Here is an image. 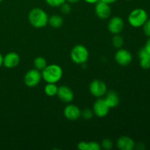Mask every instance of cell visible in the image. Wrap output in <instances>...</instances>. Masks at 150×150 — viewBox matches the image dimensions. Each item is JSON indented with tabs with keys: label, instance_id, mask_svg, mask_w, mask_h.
Listing matches in <instances>:
<instances>
[{
	"label": "cell",
	"instance_id": "15",
	"mask_svg": "<svg viewBox=\"0 0 150 150\" xmlns=\"http://www.w3.org/2000/svg\"><path fill=\"white\" fill-rule=\"evenodd\" d=\"M105 95V98H104V100H105V103H106L107 105H108L110 108L117 107L119 105V103H120V96L115 91L110 90L108 92L107 91L106 94Z\"/></svg>",
	"mask_w": 150,
	"mask_h": 150
},
{
	"label": "cell",
	"instance_id": "1",
	"mask_svg": "<svg viewBox=\"0 0 150 150\" xmlns=\"http://www.w3.org/2000/svg\"><path fill=\"white\" fill-rule=\"evenodd\" d=\"M28 20L33 27L42 29L45 27L48 22V16L46 12L40 7H35L29 11Z\"/></svg>",
	"mask_w": 150,
	"mask_h": 150
},
{
	"label": "cell",
	"instance_id": "33",
	"mask_svg": "<svg viewBox=\"0 0 150 150\" xmlns=\"http://www.w3.org/2000/svg\"><path fill=\"white\" fill-rule=\"evenodd\" d=\"M126 1H130V0H126Z\"/></svg>",
	"mask_w": 150,
	"mask_h": 150
},
{
	"label": "cell",
	"instance_id": "11",
	"mask_svg": "<svg viewBox=\"0 0 150 150\" xmlns=\"http://www.w3.org/2000/svg\"><path fill=\"white\" fill-rule=\"evenodd\" d=\"M57 95L60 100L66 103L72 102L74 99V93L73 90L69 86H65V85H62L59 86Z\"/></svg>",
	"mask_w": 150,
	"mask_h": 150
},
{
	"label": "cell",
	"instance_id": "8",
	"mask_svg": "<svg viewBox=\"0 0 150 150\" xmlns=\"http://www.w3.org/2000/svg\"><path fill=\"white\" fill-rule=\"evenodd\" d=\"M114 59L118 64L121 66L129 65L133 61L131 53L124 48H119L114 55Z\"/></svg>",
	"mask_w": 150,
	"mask_h": 150
},
{
	"label": "cell",
	"instance_id": "21",
	"mask_svg": "<svg viewBox=\"0 0 150 150\" xmlns=\"http://www.w3.org/2000/svg\"><path fill=\"white\" fill-rule=\"evenodd\" d=\"M114 36L113 37L112 40V45L114 48H121L122 47L123 44H124V39H123L122 37L118 34V35H114Z\"/></svg>",
	"mask_w": 150,
	"mask_h": 150
},
{
	"label": "cell",
	"instance_id": "30",
	"mask_svg": "<svg viewBox=\"0 0 150 150\" xmlns=\"http://www.w3.org/2000/svg\"><path fill=\"white\" fill-rule=\"evenodd\" d=\"M79 1H80V0H66V1H67V2L70 3V4H75V3L79 2Z\"/></svg>",
	"mask_w": 150,
	"mask_h": 150
},
{
	"label": "cell",
	"instance_id": "14",
	"mask_svg": "<svg viewBox=\"0 0 150 150\" xmlns=\"http://www.w3.org/2000/svg\"><path fill=\"white\" fill-rule=\"evenodd\" d=\"M117 146L120 150H133L136 148V143L132 138L123 136L117 139Z\"/></svg>",
	"mask_w": 150,
	"mask_h": 150
},
{
	"label": "cell",
	"instance_id": "17",
	"mask_svg": "<svg viewBox=\"0 0 150 150\" xmlns=\"http://www.w3.org/2000/svg\"><path fill=\"white\" fill-rule=\"evenodd\" d=\"M78 149L80 150H100V144L96 142H81L78 144Z\"/></svg>",
	"mask_w": 150,
	"mask_h": 150
},
{
	"label": "cell",
	"instance_id": "19",
	"mask_svg": "<svg viewBox=\"0 0 150 150\" xmlns=\"http://www.w3.org/2000/svg\"><path fill=\"white\" fill-rule=\"evenodd\" d=\"M57 90H58V86L56 83H47V84L44 87V92L45 95L49 97H54L57 95Z\"/></svg>",
	"mask_w": 150,
	"mask_h": 150
},
{
	"label": "cell",
	"instance_id": "27",
	"mask_svg": "<svg viewBox=\"0 0 150 150\" xmlns=\"http://www.w3.org/2000/svg\"><path fill=\"white\" fill-rule=\"evenodd\" d=\"M144 48L150 54V38L147 40V41L146 42V44H145V45H144Z\"/></svg>",
	"mask_w": 150,
	"mask_h": 150
},
{
	"label": "cell",
	"instance_id": "12",
	"mask_svg": "<svg viewBox=\"0 0 150 150\" xmlns=\"http://www.w3.org/2000/svg\"><path fill=\"white\" fill-rule=\"evenodd\" d=\"M20 63V56L16 52H9L3 56V65L6 68L12 69L17 67Z\"/></svg>",
	"mask_w": 150,
	"mask_h": 150
},
{
	"label": "cell",
	"instance_id": "6",
	"mask_svg": "<svg viewBox=\"0 0 150 150\" xmlns=\"http://www.w3.org/2000/svg\"><path fill=\"white\" fill-rule=\"evenodd\" d=\"M89 92L95 98H102L106 94L107 86L103 81L95 79L89 84Z\"/></svg>",
	"mask_w": 150,
	"mask_h": 150
},
{
	"label": "cell",
	"instance_id": "9",
	"mask_svg": "<svg viewBox=\"0 0 150 150\" xmlns=\"http://www.w3.org/2000/svg\"><path fill=\"white\" fill-rule=\"evenodd\" d=\"M125 27V22L119 16L112 17L108 23V29L113 35H118L122 32Z\"/></svg>",
	"mask_w": 150,
	"mask_h": 150
},
{
	"label": "cell",
	"instance_id": "25",
	"mask_svg": "<svg viewBox=\"0 0 150 150\" xmlns=\"http://www.w3.org/2000/svg\"><path fill=\"white\" fill-rule=\"evenodd\" d=\"M59 7L61 13L64 15L69 14L70 13V11H71V6H70V3H68L67 1H65L64 3H63Z\"/></svg>",
	"mask_w": 150,
	"mask_h": 150
},
{
	"label": "cell",
	"instance_id": "22",
	"mask_svg": "<svg viewBox=\"0 0 150 150\" xmlns=\"http://www.w3.org/2000/svg\"><path fill=\"white\" fill-rule=\"evenodd\" d=\"M101 149H104L105 150H110L113 147V142L111 139H105L102 141L100 144Z\"/></svg>",
	"mask_w": 150,
	"mask_h": 150
},
{
	"label": "cell",
	"instance_id": "29",
	"mask_svg": "<svg viewBox=\"0 0 150 150\" xmlns=\"http://www.w3.org/2000/svg\"><path fill=\"white\" fill-rule=\"evenodd\" d=\"M100 1H104V2L107 3V4H113V3L116 2V1H117V0H100Z\"/></svg>",
	"mask_w": 150,
	"mask_h": 150
},
{
	"label": "cell",
	"instance_id": "32",
	"mask_svg": "<svg viewBox=\"0 0 150 150\" xmlns=\"http://www.w3.org/2000/svg\"><path fill=\"white\" fill-rule=\"evenodd\" d=\"M2 1H3V0H0V2H1Z\"/></svg>",
	"mask_w": 150,
	"mask_h": 150
},
{
	"label": "cell",
	"instance_id": "7",
	"mask_svg": "<svg viewBox=\"0 0 150 150\" xmlns=\"http://www.w3.org/2000/svg\"><path fill=\"white\" fill-rule=\"evenodd\" d=\"M110 108L107 103H105L104 98H98L96 101L95 102L93 105V108H92V111H93L94 115L96 117H100V118H103L108 115V112H109Z\"/></svg>",
	"mask_w": 150,
	"mask_h": 150
},
{
	"label": "cell",
	"instance_id": "4",
	"mask_svg": "<svg viewBox=\"0 0 150 150\" xmlns=\"http://www.w3.org/2000/svg\"><path fill=\"white\" fill-rule=\"evenodd\" d=\"M89 57V53L86 47L81 44L75 45L70 51V58L75 64H85L87 62Z\"/></svg>",
	"mask_w": 150,
	"mask_h": 150
},
{
	"label": "cell",
	"instance_id": "23",
	"mask_svg": "<svg viewBox=\"0 0 150 150\" xmlns=\"http://www.w3.org/2000/svg\"><path fill=\"white\" fill-rule=\"evenodd\" d=\"M93 111L90 108H85L81 111V117H82L85 120H90L93 117Z\"/></svg>",
	"mask_w": 150,
	"mask_h": 150
},
{
	"label": "cell",
	"instance_id": "31",
	"mask_svg": "<svg viewBox=\"0 0 150 150\" xmlns=\"http://www.w3.org/2000/svg\"><path fill=\"white\" fill-rule=\"evenodd\" d=\"M3 65V56L0 54V67Z\"/></svg>",
	"mask_w": 150,
	"mask_h": 150
},
{
	"label": "cell",
	"instance_id": "5",
	"mask_svg": "<svg viewBox=\"0 0 150 150\" xmlns=\"http://www.w3.org/2000/svg\"><path fill=\"white\" fill-rule=\"evenodd\" d=\"M42 80V74L40 70L32 69L26 72L24 76V83L28 87H35Z\"/></svg>",
	"mask_w": 150,
	"mask_h": 150
},
{
	"label": "cell",
	"instance_id": "2",
	"mask_svg": "<svg viewBox=\"0 0 150 150\" xmlns=\"http://www.w3.org/2000/svg\"><path fill=\"white\" fill-rule=\"evenodd\" d=\"M42 79L46 83H57L60 81L63 76V70L57 64L47 65L41 72Z\"/></svg>",
	"mask_w": 150,
	"mask_h": 150
},
{
	"label": "cell",
	"instance_id": "16",
	"mask_svg": "<svg viewBox=\"0 0 150 150\" xmlns=\"http://www.w3.org/2000/svg\"><path fill=\"white\" fill-rule=\"evenodd\" d=\"M139 64L142 68L148 70L150 68V54L144 48H141L139 52Z\"/></svg>",
	"mask_w": 150,
	"mask_h": 150
},
{
	"label": "cell",
	"instance_id": "13",
	"mask_svg": "<svg viewBox=\"0 0 150 150\" xmlns=\"http://www.w3.org/2000/svg\"><path fill=\"white\" fill-rule=\"evenodd\" d=\"M63 114L67 120H70V121H76L81 117V111L77 105H73V104H69L64 108Z\"/></svg>",
	"mask_w": 150,
	"mask_h": 150
},
{
	"label": "cell",
	"instance_id": "20",
	"mask_svg": "<svg viewBox=\"0 0 150 150\" xmlns=\"http://www.w3.org/2000/svg\"><path fill=\"white\" fill-rule=\"evenodd\" d=\"M47 65H48L47 64V61L44 57H38L34 60V66H35V68L40 70V71H42Z\"/></svg>",
	"mask_w": 150,
	"mask_h": 150
},
{
	"label": "cell",
	"instance_id": "10",
	"mask_svg": "<svg viewBox=\"0 0 150 150\" xmlns=\"http://www.w3.org/2000/svg\"><path fill=\"white\" fill-rule=\"evenodd\" d=\"M95 11L96 16L100 19L108 18L111 13L110 4L100 1V0L95 4Z\"/></svg>",
	"mask_w": 150,
	"mask_h": 150
},
{
	"label": "cell",
	"instance_id": "18",
	"mask_svg": "<svg viewBox=\"0 0 150 150\" xmlns=\"http://www.w3.org/2000/svg\"><path fill=\"white\" fill-rule=\"evenodd\" d=\"M63 23H64V19L59 15L54 14L51 17H48V24H49L54 29H59L62 27Z\"/></svg>",
	"mask_w": 150,
	"mask_h": 150
},
{
	"label": "cell",
	"instance_id": "26",
	"mask_svg": "<svg viewBox=\"0 0 150 150\" xmlns=\"http://www.w3.org/2000/svg\"><path fill=\"white\" fill-rule=\"evenodd\" d=\"M143 30L145 35L150 38V19H147V21L143 25Z\"/></svg>",
	"mask_w": 150,
	"mask_h": 150
},
{
	"label": "cell",
	"instance_id": "28",
	"mask_svg": "<svg viewBox=\"0 0 150 150\" xmlns=\"http://www.w3.org/2000/svg\"><path fill=\"white\" fill-rule=\"evenodd\" d=\"M100 0H84V1H86L88 4H96Z\"/></svg>",
	"mask_w": 150,
	"mask_h": 150
},
{
	"label": "cell",
	"instance_id": "3",
	"mask_svg": "<svg viewBox=\"0 0 150 150\" xmlns=\"http://www.w3.org/2000/svg\"><path fill=\"white\" fill-rule=\"evenodd\" d=\"M147 19V13L143 8L134 9L130 12L127 17L129 24L134 28H139L143 26Z\"/></svg>",
	"mask_w": 150,
	"mask_h": 150
},
{
	"label": "cell",
	"instance_id": "24",
	"mask_svg": "<svg viewBox=\"0 0 150 150\" xmlns=\"http://www.w3.org/2000/svg\"><path fill=\"white\" fill-rule=\"evenodd\" d=\"M45 2L52 7H59L63 3L66 1V0H45Z\"/></svg>",
	"mask_w": 150,
	"mask_h": 150
}]
</instances>
